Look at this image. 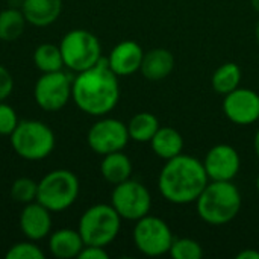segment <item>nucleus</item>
I'll return each mask as SVG.
<instances>
[{
	"label": "nucleus",
	"mask_w": 259,
	"mask_h": 259,
	"mask_svg": "<svg viewBox=\"0 0 259 259\" xmlns=\"http://www.w3.org/2000/svg\"><path fill=\"white\" fill-rule=\"evenodd\" d=\"M175 70V56L170 50L167 49H153L143 56L141 62V74L152 82L164 80L171 74Z\"/></svg>",
	"instance_id": "obj_16"
},
{
	"label": "nucleus",
	"mask_w": 259,
	"mask_h": 259,
	"mask_svg": "<svg viewBox=\"0 0 259 259\" xmlns=\"http://www.w3.org/2000/svg\"><path fill=\"white\" fill-rule=\"evenodd\" d=\"M88 146L97 155L120 152L129 143L127 126L117 118H102L88 131Z\"/></svg>",
	"instance_id": "obj_11"
},
{
	"label": "nucleus",
	"mask_w": 259,
	"mask_h": 259,
	"mask_svg": "<svg viewBox=\"0 0 259 259\" xmlns=\"http://www.w3.org/2000/svg\"><path fill=\"white\" fill-rule=\"evenodd\" d=\"M209 178L203 162L190 155H178L165 162L158 178L162 197L175 205L193 203L199 199Z\"/></svg>",
	"instance_id": "obj_2"
},
{
	"label": "nucleus",
	"mask_w": 259,
	"mask_h": 259,
	"mask_svg": "<svg viewBox=\"0 0 259 259\" xmlns=\"http://www.w3.org/2000/svg\"><path fill=\"white\" fill-rule=\"evenodd\" d=\"M237 259H259V250L255 249L241 250L240 253H237Z\"/></svg>",
	"instance_id": "obj_31"
},
{
	"label": "nucleus",
	"mask_w": 259,
	"mask_h": 259,
	"mask_svg": "<svg viewBox=\"0 0 259 259\" xmlns=\"http://www.w3.org/2000/svg\"><path fill=\"white\" fill-rule=\"evenodd\" d=\"M33 62L38 67V70H41L42 73L59 71L62 70V67H65L59 46L49 44V42L36 47L33 53Z\"/></svg>",
	"instance_id": "obj_24"
},
{
	"label": "nucleus",
	"mask_w": 259,
	"mask_h": 259,
	"mask_svg": "<svg viewBox=\"0 0 259 259\" xmlns=\"http://www.w3.org/2000/svg\"><path fill=\"white\" fill-rule=\"evenodd\" d=\"M79 259H108L109 255L105 250V247H99V246H85L82 249V252L79 253Z\"/></svg>",
	"instance_id": "obj_30"
},
{
	"label": "nucleus",
	"mask_w": 259,
	"mask_h": 259,
	"mask_svg": "<svg viewBox=\"0 0 259 259\" xmlns=\"http://www.w3.org/2000/svg\"><path fill=\"white\" fill-rule=\"evenodd\" d=\"M255 38H256V41H258L259 44V20L258 23H256V27H255Z\"/></svg>",
	"instance_id": "obj_34"
},
{
	"label": "nucleus",
	"mask_w": 259,
	"mask_h": 259,
	"mask_svg": "<svg viewBox=\"0 0 259 259\" xmlns=\"http://www.w3.org/2000/svg\"><path fill=\"white\" fill-rule=\"evenodd\" d=\"M203 167L209 181H232L241 168V158L235 147L217 144L208 150Z\"/></svg>",
	"instance_id": "obj_13"
},
{
	"label": "nucleus",
	"mask_w": 259,
	"mask_h": 259,
	"mask_svg": "<svg viewBox=\"0 0 259 259\" xmlns=\"http://www.w3.org/2000/svg\"><path fill=\"white\" fill-rule=\"evenodd\" d=\"M38 194V182L29 178H18L11 187V196L15 202L27 205L36 200Z\"/></svg>",
	"instance_id": "obj_26"
},
{
	"label": "nucleus",
	"mask_w": 259,
	"mask_h": 259,
	"mask_svg": "<svg viewBox=\"0 0 259 259\" xmlns=\"http://www.w3.org/2000/svg\"><path fill=\"white\" fill-rule=\"evenodd\" d=\"M132 238L135 247L146 256H162L168 253L175 241L170 226L162 219L149 214L137 220Z\"/></svg>",
	"instance_id": "obj_8"
},
{
	"label": "nucleus",
	"mask_w": 259,
	"mask_h": 259,
	"mask_svg": "<svg viewBox=\"0 0 259 259\" xmlns=\"http://www.w3.org/2000/svg\"><path fill=\"white\" fill-rule=\"evenodd\" d=\"M152 150L161 159H171L182 153L184 150V138L182 135L170 126H161L155 137L150 141Z\"/></svg>",
	"instance_id": "obj_19"
},
{
	"label": "nucleus",
	"mask_w": 259,
	"mask_h": 259,
	"mask_svg": "<svg viewBox=\"0 0 259 259\" xmlns=\"http://www.w3.org/2000/svg\"><path fill=\"white\" fill-rule=\"evenodd\" d=\"M168 255L175 259H202L203 247L191 238H175Z\"/></svg>",
	"instance_id": "obj_25"
},
{
	"label": "nucleus",
	"mask_w": 259,
	"mask_h": 259,
	"mask_svg": "<svg viewBox=\"0 0 259 259\" xmlns=\"http://www.w3.org/2000/svg\"><path fill=\"white\" fill-rule=\"evenodd\" d=\"M111 205L121 219L137 222L149 214L152 208V196L146 185L127 179L115 185L111 196Z\"/></svg>",
	"instance_id": "obj_9"
},
{
	"label": "nucleus",
	"mask_w": 259,
	"mask_h": 259,
	"mask_svg": "<svg viewBox=\"0 0 259 259\" xmlns=\"http://www.w3.org/2000/svg\"><path fill=\"white\" fill-rule=\"evenodd\" d=\"M26 17L23 11L18 9H5L0 12V39L11 42L18 39L26 29Z\"/></svg>",
	"instance_id": "obj_23"
},
{
	"label": "nucleus",
	"mask_w": 259,
	"mask_h": 259,
	"mask_svg": "<svg viewBox=\"0 0 259 259\" xmlns=\"http://www.w3.org/2000/svg\"><path fill=\"white\" fill-rule=\"evenodd\" d=\"M159 127L158 118L150 112H138L127 123L129 138L137 143H150Z\"/></svg>",
	"instance_id": "obj_21"
},
{
	"label": "nucleus",
	"mask_w": 259,
	"mask_h": 259,
	"mask_svg": "<svg viewBox=\"0 0 259 259\" xmlns=\"http://www.w3.org/2000/svg\"><path fill=\"white\" fill-rule=\"evenodd\" d=\"M250 5H252V8L259 14V0H250Z\"/></svg>",
	"instance_id": "obj_33"
},
{
	"label": "nucleus",
	"mask_w": 259,
	"mask_h": 259,
	"mask_svg": "<svg viewBox=\"0 0 259 259\" xmlns=\"http://www.w3.org/2000/svg\"><path fill=\"white\" fill-rule=\"evenodd\" d=\"M79 196V179L70 170H53L38 182L36 202L50 212H62Z\"/></svg>",
	"instance_id": "obj_6"
},
{
	"label": "nucleus",
	"mask_w": 259,
	"mask_h": 259,
	"mask_svg": "<svg viewBox=\"0 0 259 259\" xmlns=\"http://www.w3.org/2000/svg\"><path fill=\"white\" fill-rule=\"evenodd\" d=\"M85 243L79 234V231L73 229H59L52 234L49 240V249L55 258L71 259L77 258Z\"/></svg>",
	"instance_id": "obj_18"
},
{
	"label": "nucleus",
	"mask_w": 259,
	"mask_h": 259,
	"mask_svg": "<svg viewBox=\"0 0 259 259\" xmlns=\"http://www.w3.org/2000/svg\"><path fill=\"white\" fill-rule=\"evenodd\" d=\"M240 82H241V68L235 62H225L214 71L211 77L212 88L215 90V93L222 96H226L234 90H237L240 87Z\"/></svg>",
	"instance_id": "obj_22"
},
{
	"label": "nucleus",
	"mask_w": 259,
	"mask_h": 259,
	"mask_svg": "<svg viewBox=\"0 0 259 259\" xmlns=\"http://www.w3.org/2000/svg\"><path fill=\"white\" fill-rule=\"evenodd\" d=\"M59 49L64 65L77 73L94 67L102 59V46L99 38L85 29H74L65 33Z\"/></svg>",
	"instance_id": "obj_7"
},
{
	"label": "nucleus",
	"mask_w": 259,
	"mask_h": 259,
	"mask_svg": "<svg viewBox=\"0 0 259 259\" xmlns=\"http://www.w3.org/2000/svg\"><path fill=\"white\" fill-rule=\"evenodd\" d=\"M243 205L240 190L232 181H211L196 200L199 217L211 226L231 223Z\"/></svg>",
	"instance_id": "obj_3"
},
{
	"label": "nucleus",
	"mask_w": 259,
	"mask_h": 259,
	"mask_svg": "<svg viewBox=\"0 0 259 259\" xmlns=\"http://www.w3.org/2000/svg\"><path fill=\"white\" fill-rule=\"evenodd\" d=\"M14 90V79L12 74L8 71L6 67L0 65V102L9 97Z\"/></svg>",
	"instance_id": "obj_29"
},
{
	"label": "nucleus",
	"mask_w": 259,
	"mask_h": 259,
	"mask_svg": "<svg viewBox=\"0 0 259 259\" xmlns=\"http://www.w3.org/2000/svg\"><path fill=\"white\" fill-rule=\"evenodd\" d=\"M21 11L27 23L44 27L55 23L62 12V0H23Z\"/></svg>",
	"instance_id": "obj_17"
},
{
	"label": "nucleus",
	"mask_w": 259,
	"mask_h": 259,
	"mask_svg": "<svg viewBox=\"0 0 259 259\" xmlns=\"http://www.w3.org/2000/svg\"><path fill=\"white\" fill-rule=\"evenodd\" d=\"M6 259H42L44 252L30 240L14 244L5 255Z\"/></svg>",
	"instance_id": "obj_27"
},
{
	"label": "nucleus",
	"mask_w": 259,
	"mask_h": 259,
	"mask_svg": "<svg viewBox=\"0 0 259 259\" xmlns=\"http://www.w3.org/2000/svg\"><path fill=\"white\" fill-rule=\"evenodd\" d=\"M121 228V217L112 205L99 203L88 208L79 222V234L85 246L105 247L111 244Z\"/></svg>",
	"instance_id": "obj_4"
},
{
	"label": "nucleus",
	"mask_w": 259,
	"mask_h": 259,
	"mask_svg": "<svg viewBox=\"0 0 259 259\" xmlns=\"http://www.w3.org/2000/svg\"><path fill=\"white\" fill-rule=\"evenodd\" d=\"M253 149H255L256 156L259 158V129L258 132H256V135H255V140H253Z\"/></svg>",
	"instance_id": "obj_32"
},
{
	"label": "nucleus",
	"mask_w": 259,
	"mask_h": 259,
	"mask_svg": "<svg viewBox=\"0 0 259 259\" xmlns=\"http://www.w3.org/2000/svg\"><path fill=\"white\" fill-rule=\"evenodd\" d=\"M71 99L80 111L94 117H102L117 106L120 83L108 59L102 58L94 67L80 71L73 79Z\"/></svg>",
	"instance_id": "obj_1"
},
{
	"label": "nucleus",
	"mask_w": 259,
	"mask_h": 259,
	"mask_svg": "<svg viewBox=\"0 0 259 259\" xmlns=\"http://www.w3.org/2000/svg\"><path fill=\"white\" fill-rule=\"evenodd\" d=\"M11 144L18 156L27 161H38L49 156L55 149V134L42 121H20L11 134Z\"/></svg>",
	"instance_id": "obj_5"
},
{
	"label": "nucleus",
	"mask_w": 259,
	"mask_h": 259,
	"mask_svg": "<svg viewBox=\"0 0 259 259\" xmlns=\"http://www.w3.org/2000/svg\"><path fill=\"white\" fill-rule=\"evenodd\" d=\"M18 123L14 108L0 102V135H11Z\"/></svg>",
	"instance_id": "obj_28"
},
{
	"label": "nucleus",
	"mask_w": 259,
	"mask_h": 259,
	"mask_svg": "<svg viewBox=\"0 0 259 259\" xmlns=\"http://www.w3.org/2000/svg\"><path fill=\"white\" fill-rule=\"evenodd\" d=\"M256 188H258V193H259V176H258V179H256Z\"/></svg>",
	"instance_id": "obj_35"
},
{
	"label": "nucleus",
	"mask_w": 259,
	"mask_h": 259,
	"mask_svg": "<svg viewBox=\"0 0 259 259\" xmlns=\"http://www.w3.org/2000/svg\"><path fill=\"white\" fill-rule=\"evenodd\" d=\"M100 173L103 179L114 187L131 179L132 176V162L127 155L120 152H112L105 155L100 164Z\"/></svg>",
	"instance_id": "obj_20"
},
{
	"label": "nucleus",
	"mask_w": 259,
	"mask_h": 259,
	"mask_svg": "<svg viewBox=\"0 0 259 259\" xmlns=\"http://www.w3.org/2000/svg\"><path fill=\"white\" fill-rule=\"evenodd\" d=\"M223 112L229 121L249 126L259 120V94L249 88H237L225 96Z\"/></svg>",
	"instance_id": "obj_12"
},
{
	"label": "nucleus",
	"mask_w": 259,
	"mask_h": 259,
	"mask_svg": "<svg viewBox=\"0 0 259 259\" xmlns=\"http://www.w3.org/2000/svg\"><path fill=\"white\" fill-rule=\"evenodd\" d=\"M20 228L30 241H39L46 238L52 229L50 211L36 200L27 203L20 215Z\"/></svg>",
	"instance_id": "obj_15"
},
{
	"label": "nucleus",
	"mask_w": 259,
	"mask_h": 259,
	"mask_svg": "<svg viewBox=\"0 0 259 259\" xmlns=\"http://www.w3.org/2000/svg\"><path fill=\"white\" fill-rule=\"evenodd\" d=\"M71 87L73 79L62 70L44 73L35 83L33 96L41 109L55 112L70 102Z\"/></svg>",
	"instance_id": "obj_10"
},
{
	"label": "nucleus",
	"mask_w": 259,
	"mask_h": 259,
	"mask_svg": "<svg viewBox=\"0 0 259 259\" xmlns=\"http://www.w3.org/2000/svg\"><path fill=\"white\" fill-rule=\"evenodd\" d=\"M144 52L132 39L118 42L108 56V65L117 76H131L141 68Z\"/></svg>",
	"instance_id": "obj_14"
}]
</instances>
